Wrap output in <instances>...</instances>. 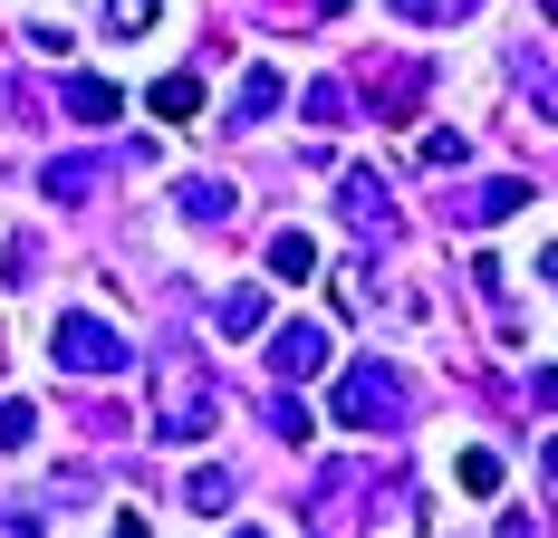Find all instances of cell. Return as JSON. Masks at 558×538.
<instances>
[{
    "label": "cell",
    "instance_id": "obj_1",
    "mask_svg": "<svg viewBox=\"0 0 558 538\" xmlns=\"http://www.w3.org/2000/svg\"><path fill=\"white\" fill-rule=\"evenodd\" d=\"M145 384H155V442H203V432L222 424V384H213L203 356L165 346V356L145 366Z\"/></svg>",
    "mask_w": 558,
    "mask_h": 538
},
{
    "label": "cell",
    "instance_id": "obj_2",
    "mask_svg": "<svg viewBox=\"0 0 558 538\" xmlns=\"http://www.w3.org/2000/svg\"><path fill=\"white\" fill-rule=\"evenodd\" d=\"M49 366H58V376L107 384V376H125V366H135V346H125V337H116L97 308H58V327H49Z\"/></svg>",
    "mask_w": 558,
    "mask_h": 538
},
{
    "label": "cell",
    "instance_id": "obj_3",
    "mask_svg": "<svg viewBox=\"0 0 558 538\" xmlns=\"http://www.w3.org/2000/svg\"><path fill=\"white\" fill-rule=\"evenodd\" d=\"M404 414H414V384L395 376V366H347L337 376V424L347 432H404Z\"/></svg>",
    "mask_w": 558,
    "mask_h": 538
},
{
    "label": "cell",
    "instance_id": "obj_4",
    "mask_svg": "<svg viewBox=\"0 0 558 538\" xmlns=\"http://www.w3.org/2000/svg\"><path fill=\"white\" fill-rule=\"evenodd\" d=\"M270 337V376L279 384H308V376H328V327H308V318H289V327H260Z\"/></svg>",
    "mask_w": 558,
    "mask_h": 538
},
{
    "label": "cell",
    "instance_id": "obj_5",
    "mask_svg": "<svg viewBox=\"0 0 558 538\" xmlns=\"http://www.w3.org/2000/svg\"><path fill=\"white\" fill-rule=\"evenodd\" d=\"M337 212H347L356 241H395V203H386V183H376V173H347V183H337Z\"/></svg>",
    "mask_w": 558,
    "mask_h": 538
},
{
    "label": "cell",
    "instance_id": "obj_6",
    "mask_svg": "<svg viewBox=\"0 0 558 538\" xmlns=\"http://www.w3.org/2000/svg\"><path fill=\"white\" fill-rule=\"evenodd\" d=\"M530 203H539V193H530L520 173H492V183H472L452 212H462V221H510V212H530Z\"/></svg>",
    "mask_w": 558,
    "mask_h": 538
},
{
    "label": "cell",
    "instance_id": "obj_7",
    "mask_svg": "<svg viewBox=\"0 0 558 538\" xmlns=\"http://www.w3.org/2000/svg\"><path fill=\"white\" fill-rule=\"evenodd\" d=\"M318 279V241L289 221V231H270V289H308Z\"/></svg>",
    "mask_w": 558,
    "mask_h": 538
},
{
    "label": "cell",
    "instance_id": "obj_8",
    "mask_svg": "<svg viewBox=\"0 0 558 538\" xmlns=\"http://www.w3.org/2000/svg\"><path fill=\"white\" fill-rule=\"evenodd\" d=\"M279 97H289V77H279V68H251V77H241V97H231V125H270Z\"/></svg>",
    "mask_w": 558,
    "mask_h": 538
},
{
    "label": "cell",
    "instance_id": "obj_9",
    "mask_svg": "<svg viewBox=\"0 0 558 538\" xmlns=\"http://www.w3.org/2000/svg\"><path fill=\"white\" fill-rule=\"evenodd\" d=\"M213 327H222V337H260V327H270V289H222Z\"/></svg>",
    "mask_w": 558,
    "mask_h": 538
},
{
    "label": "cell",
    "instance_id": "obj_10",
    "mask_svg": "<svg viewBox=\"0 0 558 538\" xmlns=\"http://www.w3.org/2000/svg\"><path fill=\"white\" fill-rule=\"evenodd\" d=\"M68 115H77V125H116V115H125V97H116L107 77H68Z\"/></svg>",
    "mask_w": 558,
    "mask_h": 538
},
{
    "label": "cell",
    "instance_id": "obj_11",
    "mask_svg": "<svg viewBox=\"0 0 558 538\" xmlns=\"http://www.w3.org/2000/svg\"><path fill=\"white\" fill-rule=\"evenodd\" d=\"M145 107L165 115V125H193V115H203V77H183V68H173V77H155V97H145Z\"/></svg>",
    "mask_w": 558,
    "mask_h": 538
},
{
    "label": "cell",
    "instance_id": "obj_12",
    "mask_svg": "<svg viewBox=\"0 0 558 538\" xmlns=\"http://www.w3.org/2000/svg\"><path fill=\"white\" fill-rule=\"evenodd\" d=\"M183 212H193V221H231V212H241V193H231L222 173H193V183H183Z\"/></svg>",
    "mask_w": 558,
    "mask_h": 538
},
{
    "label": "cell",
    "instance_id": "obj_13",
    "mask_svg": "<svg viewBox=\"0 0 558 538\" xmlns=\"http://www.w3.org/2000/svg\"><path fill=\"white\" fill-rule=\"evenodd\" d=\"M183 500H193V519H222L231 500H241V481H231L222 462H213V472H193V481H183Z\"/></svg>",
    "mask_w": 558,
    "mask_h": 538
},
{
    "label": "cell",
    "instance_id": "obj_14",
    "mask_svg": "<svg viewBox=\"0 0 558 538\" xmlns=\"http://www.w3.org/2000/svg\"><path fill=\"white\" fill-rule=\"evenodd\" d=\"M97 193V155H68V163H49V203H87Z\"/></svg>",
    "mask_w": 558,
    "mask_h": 538
},
{
    "label": "cell",
    "instance_id": "obj_15",
    "mask_svg": "<svg viewBox=\"0 0 558 538\" xmlns=\"http://www.w3.org/2000/svg\"><path fill=\"white\" fill-rule=\"evenodd\" d=\"M270 432H279V442H308V432H318V424H308V404H299L289 384L270 394Z\"/></svg>",
    "mask_w": 558,
    "mask_h": 538
},
{
    "label": "cell",
    "instance_id": "obj_16",
    "mask_svg": "<svg viewBox=\"0 0 558 538\" xmlns=\"http://www.w3.org/2000/svg\"><path fill=\"white\" fill-rule=\"evenodd\" d=\"M165 20V0H107V29L116 39H135V29H155Z\"/></svg>",
    "mask_w": 558,
    "mask_h": 538
},
{
    "label": "cell",
    "instance_id": "obj_17",
    "mask_svg": "<svg viewBox=\"0 0 558 538\" xmlns=\"http://www.w3.org/2000/svg\"><path fill=\"white\" fill-rule=\"evenodd\" d=\"M29 442H39V414L10 394V404H0V452H29Z\"/></svg>",
    "mask_w": 558,
    "mask_h": 538
},
{
    "label": "cell",
    "instance_id": "obj_18",
    "mask_svg": "<svg viewBox=\"0 0 558 538\" xmlns=\"http://www.w3.org/2000/svg\"><path fill=\"white\" fill-rule=\"evenodd\" d=\"M308 125H347V87H337V77L308 87Z\"/></svg>",
    "mask_w": 558,
    "mask_h": 538
},
{
    "label": "cell",
    "instance_id": "obj_19",
    "mask_svg": "<svg viewBox=\"0 0 558 538\" xmlns=\"http://www.w3.org/2000/svg\"><path fill=\"white\" fill-rule=\"evenodd\" d=\"M472 155V145H462V135H452V125H434V135H424V163H434V173H452V163Z\"/></svg>",
    "mask_w": 558,
    "mask_h": 538
},
{
    "label": "cell",
    "instance_id": "obj_20",
    "mask_svg": "<svg viewBox=\"0 0 558 538\" xmlns=\"http://www.w3.org/2000/svg\"><path fill=\"white\" fill-rule=\"evenodd\" d=\"M462 490H501V462L492 452H462Z\"/></svg>",
    "mask_w": 558,
    "mask_h": 538
},
{
    "label": "cell",
    "instance_id": "obj_21",
    "mask_svg": "<svg viewBox=\"0 0 558 538\" xmlns=\"http://www.w3.org/2000/svg\"><path fill=\"white\" fill-rule=\"evenodd\" d=\"M395 10H404V20H462L472 0H395Z\"/></svg>",
    "mask_w": 558,
    "mask_h": 538
}]
</instances>
